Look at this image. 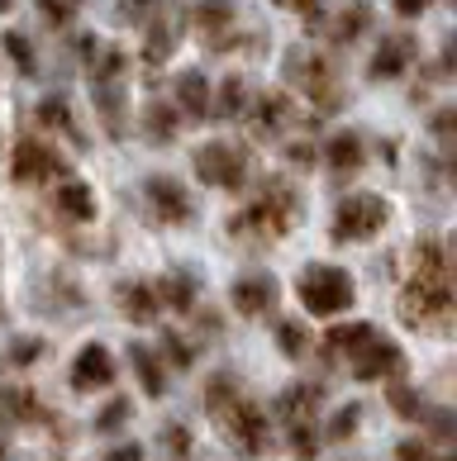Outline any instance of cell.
Listing matches in <instances>:
<instances>
[{
	"mask_svg": "<svg viewBox=\"0 0 457 461\" xmlns=\"http://www.w3.org/2000/svg\"><path fill=\"white\" fill-rule=\"evenodd\" d=\"M296 295H300V304L310 314H319V319H329V314H343L348 304H352V276L343 267H305L300 271V281H296Z\"/></svg>",
	"mask_w": 457,
	"mask_h": 461,
	"instance_id": "1",
	"label": "cell"
},
{
	"mask_svg": "<svg viewBox=\"0 0 457 461\" xmlns=\"http://www.w3.org/2000/svg\"><path fill=\"white\" fill-rule=\"evenodd\" d=\"M296 219V191L286 181H267V191L258 204H248V210L233 219V233H258V238H281L286 229H291Z\"/></svg>",
	"mask_w": 457,
	"mask_h": 461,
	"instance_id": "2",
	"label": "cell"
},
{
	"mask_svg": "<svg viewBox=\"0 0 457 461\" xmlns=\"http://www.w3.org/2000/svg\"><path fill=\"white\" fill-rule=\"evenodd\" d=\"M386 224V200L381 195H348L334 210V238L338 243H362V238L381 233Z\"/></svg>",
	"mask_w": 457,
	"mask_h": 461,
	"instance_id": "3",
	"label": "cell"
},
{
	"mask_svg": "<svg viewBox=\"0 0 457 461\" xmlns=\"http://www.w3.org/2000/svg\"><path fill=\"white\" fill-rule=\"evenodd\" d=\"M452 310V290H448V276H419L415 271V285L400 295V314L405 323H434V319H448Z\"/></svg>",
	"mask_w": 457,
	"mask_h": 461,
	"instance_id": "4",
	"label": "cell"
},
{
	"mask_svg": "<svg viewBox=\"0 0 457 461\" xmlns=\"http://www.w3.org/2000/svg\"><path fill=\"white\" fill-rule=\"evenodd\" d=\"M196 172H200V181L219 185V191H239L248 181V158L233 143H206L196 152Z\"/></svg>",
	"mask_w": 457,
	"mask_h": 461,
	"instance_id": "5",
	"label": "cell"
},
{
	"mask_svg": "<svg viewBox=\"0 0 457 461\" xmlns=\"http://www.w3.org/2000/svg\"><path fill=\"white\" fill-rule=\"evenodd\" d=\"M286 72H291V81H300V91L310 95L319 110H334V105H338V81H334V67H329L324 58H315V53H291Z\"/></svg>",
	"mask_w": 457,
	"mask_h": 461,
	"instance_id": "6",
	"label": "cell"
},
{
	"mask_svg": "<svg viewBox=\"0 0 457 461\" xmlns=\"http://www.w3.org/2000/svg\"><path fill=\"white\" fill-rule=\"evenodd\" d=\"M348 366H352V375H358V381H381V375H396V371H400V348L386 343L381 333H367L362 348L348 357Z\"/></svg>",
	"mask_w": 457,
	"mask_h": 461,
	"instance_id": "7",
	"label": "cell"
},
{
	"mask_svg": "<svg viewBox=\"0 0 457 461\" xmlns=\"http://www.w3.org/2000/svg\"><path fill=\"white\" fill-rule=\"evenodd\" d=\"M224 423H229V438H233V447H239V452H248V456L267 452V414H262L258 404L239 400L224 414Z\"/></svg>",
	"mask_w": 457,
	"mask_h": 461,
	"instance_id": "8",
	"label": "cell"
},
{
	"mask_svg": "<svg viewBox=\"0 0 457 461\" xmlns=\"http://www.w3.org/2000/svg\"><path fill=\"white\" fill-rule=\"evenodd\" d=\"M143 195H148V210L158 214L162 224H186V219H191V195H186V185L172 181V176H148Z\"/></svg>",
	"mask_w": 457,
	"mask_h": 461,
	"instance_id": "9",
	"label": "cell"
},
{
	"mask_svg": "<svg viewBox=\"0 0 457 461\" xmlns=\"http://www.w3.org/2000/svg\"><path fill=\"white\" fill-rule=\"evenodd\" d=\"M62 172V158L48 143L39 139H20V148H14V181H24V185H39L48 176H58Z\"/></svg>",
	"mask_w": 457,
	"mask_h": 461,
	"instance_id": "10",
	"label": "cell"
},
{
	"mask_svg": "<svg viewBox=\"0 0 457 461\" xmlns=\"http://www.w3.org/2000/svg\"><path fill=\"white\" fill-rule=\"evenodd\" d=\"M296 124V100L286 91H267L258 105H252V133L258 139H277V133H286Z\"/></svg>",
	"mask_w": 457,
	"mask_h": 461,
	"instance_id": "11",
	"label": "cell"
},
{
	"mask_svg": "<svg viewBox=\"0 0 457 461\" xmlns=\"http://www.w3.org/2000/svg\"><path fill=\"white\" fill-rule=\"evenodd\" d=\"M110 381H114V357L100 348V343L81 348L77 362H72V385L77 390H105Z\"/></svg>",
	"mask_w": 457,
	"mask_h": 461,
	"instance_id": "12",
	"label": "cell"
},
{
	"mask_svg": "<svg viewBox=\"0 0 457 461\" xmlns=\"http://www.w3.org/2000/svg\"><path fill=\"white\" fill-rule=\"evenodd\" d=\"M229 300H233L239 314H267L277 304V281L272 276H243L239 285L229 290Z\"/></svg>",
	"mask_w": 457,
	"mask_h": 461,
	"instance_id": "13",
	"label": "cell"
},
{
	"mask_svg": "<svg viewBox=\"0 0 457 461\" xmlns=\"http://www.w3.org/2000/svg\"><path fill=\"white\" fill-rule=\"evenodd\" d=\"M410 58H415V43L405 39V33H396V39H381L377 58H371V77H377V81H391V77H400L405 67H410Z\"/></svg>",
	"mask_w": 457,
	"mask_h": 461,
	"instance_id": "14",
	"label": "cell"
},
{
	"mask_svg": "<svg viewBox=\"0 0 457 461\" xmlns=\"http://www.w3.org/2000/svg\"><path fill=\"white\" fill-rule=\"evenodd\" d=\"M177 110L191 114V119L210 114V86H206V77H200V72H181L177 77Z\"/></svg>",
	"mask_w": 457,
	"mask_h": 461,
	"instance_id": "15",
	"label": "cell"
},
{
	"mask_svg": "<svg viewBox=\"0 0 457 461\" xmlns=\"http://www.w3.org/2000/svg\"><path fill=\"white\" fill-rule=\"evenodd\" d=\"M58 214L77 219V224L96 219V195H91V185H81V181H62V185H58Z\"/></svg>",
	"mask_w": 457,
	"mask_h": 461,
	"instance_id": "16",
	"label": "cell"
},
{
	"mask_svg": "<svg viewBox=\"0 0 457 461\" xmlns=\"http://www.w3.org/2000/svg\"><path fill=\"white\" fill-rule=\"evenodd\" d=\"M120 300H124V314H129L133 323H152V319H158V290H152V285L129 281Z\"/></svg>",
	"mask_w": 457,
	"mask_h": 461,
	"instance_id": "17",
	"label": "cell"
},
{
	"mask_svg": "<svg viewBox=\"0 0 457 461\" xmlns=\"http://www.w3.org/2000/svg\"><path fill=\"white\" fill-rule=\"evenodd\" d=\"M329 167L334 172H358L362 167V139L358 133H334L329 139Z\"/></svg>",
	"mask_w": 457,
	"mask_h": 461,
	"instance_id": "18",
	"label": "cell"
},
{
	"mask_svg": "<svg viewBox=\"0 0 457 461\" xmlns=\"http://www.w3.org/2000/svg\"><path fill=\"white\" fill-rule=\"evenodd\" d=\"M191 20L200 33H219L233 24V0H200V5L191 10Z\"/></svg>",
	"mask_w": 457,
	"mask_h": 461,
	"instance_id": "19",
	"label": "cell"
},
{
	"mask_svg": "<svg viewBox=\"0 0 457 461\" xmlns=\"http://www.w3.org/2000/svg\"><path fill=\"white\" fill-rule=\"evenodd\" d=\"M315 409H319V390L315 385H291L281 395V414L291 419V423H310Z\"/></svg>",
	"mask_w": 457,
	"mask_h": 461,
	"instance_id": "20",
	"label": "cell"
},
{
	"mask_svg": "<svg viewBox=\"0 0 457 461\" xmlns=\"http://www.w3.org/2000/svg\"><path fill=\"white\" fill-rule=\"evenodd\" d=\"M367 24H371V10H367V5H348V10L334 20V43L362 39V29H367Z\"/></svg>",
	"mask_w": 457,
	"mask_h": 461,
	"instance_id": "21",
	"label": "cell"
},
{
	"mask_svg": "<svg viewBox=\"0 0 457 461\" xmlns=\"http://www.w3.org/2000/svg\"><path fill=\"white\" fill-rule=\"evenodd\" d=\"M129 357H133V371H139V381H143L148 395H162V366H158V357H152L148 348H133Z\"/></svg>",
	"mask_w": 457,
	"mask_h": 461,
	"instance_id": "22",
	"label": "cell"
},
{
	"mask_svg": "<svg viewBox=\"0 0 457 461\" xmlns=\"http://www.w3.org/2000/svg\"><path fill=\"white\" fill-rule=\"evenodd\" d=\"M367 333H371L367 323H343V329H334V333H329V352H334V357H352V352L362 348V338H367Z\"/></svg>",
	"mask_w": 457,
	"mask_h": 461,
	"instance_id": "23",
	"label": "cell"
},
{
	"mask_svg": "<svg viewBox=\"0 0 457 461\" xmlns=\"http://www.w3.org/2000/svg\"><path fill=\"white\" fill-rule=\"evenodd\" d=\"M206 404H210V414H215V419H224L229 409L239 404V385H233L229 375H215V381H210V400H206Z\"/></svg>",
	"mask_w": 457,
	"mask_h": 461,
	"instance_id": "24",
	"label": "cell"
},
{
	"mask_svg": "<svg viewBox=\"0 0 457 461\" xmlns=\"http://www.w3.org/2000/svg\"><path fill=\"white\" fill-rule=\"evenodd\" d=\"M243 77H224V86H219V95H215V114L219 119H229V114H239L243 110Z\"/></svg>",
	"mask_w": 457,
	"mask_h": 461,
	"instance_id": "25",
	"label": "cell"
},
{
	"mask_svg": "<svg viewBox=\"0 0 457 461\" xmlns=\"http://www.w3.org/2000/svg\"><path fill=\"white\" fill-rule=\"evenodd\" d=\"M158 295L167 304H177V310H191V300H196V285L186 281V276H162L158 281Z\"/></svg>",
	"mask_w": 457,
	"mask_h": 461,
	"instance_id": "26",
	"label": "cell"
},
{
	"mask_svg": "<svg viewBox=\"0 0 457 461\" xmlns=\"http://www.w3.org/2000/svg\"><path fill=\"white\" fill-rule=\"evenodd\" d=\"M143 124H148V139H158V143H172V133H177V110H167V105H152Z\"/></svg>",
	"mask_w": 457,
	"mask_h": 461,
	"instance_id": "27",
	"label": "cell"
},
{
	"mask_svg": "<svg viewBox=\"0 0 457 461\" xmlns=\"http://www.w3.org/2000/svg\"><path fill=\"white\" fill-rule=\"evenodd\" d=\"M91 72H96V81L120 77V72H124V53H120V48H100V53L91 58Z\"/></svg>",
	"mask_w": 457,
	"mask_h": 461,
	"instance_id": "28",
	"label": "cell"
},
{
	"mask_svg": "<svg viewBox=\"0 0 457 461\" xmlns=\"http://www.w3.org/2000/svg\"><path fill=\"white\" fill-rule=\"evenodd\" d=\"M277 338H281V348L291 352V357H305V348H310V333H305V329H300L296 319L277 323Z\"/></svg>",
	"mask_w": 457,
	"mask_h": 461,
	"instance_id": "29",
	"label": "cell"
},
{
	"mask_svg": "<svg viewBox=\"0 0 457 461\" xmlns=\"http://www.w3.org/2000/svg\"><path fill=\"white\" fill-rule=\"evenodd\" d=\"M39 124H58L62 133H72V139H77V124H72V114H67L62 100H43V105H39Z\"/></svg>",
	"mask_w": 457,
	"mask_h": 461,
	"instance_id": "30",
	"label": "cell"
},
{
	"mask_svg": "<svg viewBox=\"0 0 457 461\" xmlns=\"http://www.w3.org/2000/svg\"><path fill=\"white\" fill-rule=\"evenodd\" d=\"M96 100H100V114H105L110 133H120V124H124V100H120V91H114V100H110V91L100 86V91H96Z\"/></svg>",
	"mask_w": 457,
	"mask_h": 461,
	"instance_id": "31",
	"label": "cell"
},
{
	"mask_svg": "<svg viewBox=\"0 0 457 461\" xmlns=\"http://www.w3.org/2000/svg\"><path fill=\"white\" fill-rule=\"evenodd\" d=\"M77 5H81V0H39V10L48 14V24H67V20H77Z\"/></svg>",
	"mask_w": 457,
	"mask_h": 461,
	"instance_id": "32",
	"label": "cell"
},
{
	"mask_svg": "<svg viewBox=\"0 0 457 461\" xmlns=\"http://www.w3.org/2000/svg\"><path fill=\"white\" fill-rule=\"evenodd\" d=\"M167 53H172V29L152 24V33H148V62H162Z\"/></svg>",
	"mask_w": 457,
	"mask_h": 461,
	"instance_id": "33",
	"label": "cell"
},
{
	"mask_svg": "<svg viewBox=\"0 0 457 461\" xmlns=\"http://www.w3.org/2000/svg\"><path fill=\"white\" fill-rule=\"evenodd\" d=\"M5 48H10V58H14V67H20L24 77H33V53H29L24 33H5Z\"/></svg>",
	"mask_w": 457,
	"mask_h": 461,
	"instance_id": "34",
	"label": "cell"
},
{
	"mask_svg": "<svg viewBox=\"0 0 457 461\" xmlns=\"http://www.w3.org/2000/svg\"><path fill=\"white\" fill-rule=\"evenodd\" d=\"M291 447H296V456H315V429L310 423H291Z\"/></svg>",
	"mask_w": 457,
	"mask_h": 461,
	"instance_id": "35",
	"label": "cell"
},
{
	"mask_svg": "<svg viewBox=\"0 0 457 461\" xmlns=\"http://www.w3.org/2000/svg\"><path fill=\"white\" fill-rule=\"evenodd\" d=\"M120 14L124 20H152V14H158V0H120Z\"/></svg>",
	"mask_w": 457,
	"mask_h": 461,
	"instance_id": "36",
	"label": "cell"
},
{
	"mask_svg": "<svg viewBox=\"0 0 457 461\" xmlns=\"http://www.w3.org/2000/svg\"><path fill=\"white\" fill-rule=\"evenodd\" d=\"M352 429H358V409H343V414H334L329 438H352Z\"/></svg>",
	"mask_w": 457,
	"mask_h": 461,
	"instance_id": "37",
	"label": "cell"
},
{
	"mask_svg": "<svg viewBox=\"0 0 457 461\" xmlns=\"http://www.w3.org/2000/svg\"><path fill=\"white\" fill-rule=\"evenodd\" d=\"M39 357H43V343H39V338H24V343H14V362H20V366L39 362Z\"/></svg>",
	"mask_w": 457,
	"mask_h": 461,
	"instance_id": "38",
	"label": "cell"
},
{
	"mask_svg": "<svg viewBox=\"0 0 457 461\" xmlns=\"http://www.w3.org/2000/svg\"><path fill=\"white\" fill-rule=\"evenodd\" d=\"M129 419V400H114L105 404V414H100V429H114V423H124Z\"/></svg>",
	"mask_w": 457,
	"mask_h": 461,
	"instance_id": "39",
	"label": "cell"
},
{
	"mask_svg": "<svg viewBox=\"0 0 457 461\" xmlns=\"http://www.w3.org/2000/svg\"><path fill=\"white\" fill-rule=\"evenodd\" d=\"M425 10H429V0H396V14H405V20H415Z\"/></svg>",
	"mask_w": 457,
	"mask_h": 461,
	"instance_id": "40",
	"label": "cell"
},
{
	"mask_svg": "<svg viewBox=\"0 0 457 461\" xmlns=\"http://www.w3.org/2000/svg\"><path fill=\"white\" fill-rule=\"evenodd\" d=\"M167 352H172V362H177V366H191V352L181 348V338H172V333H167Z\"/></svg>",
	"mask_w": 457,
	"mask_h": 461,
	"instance_id": "41",
	"label": "cell"
},
{
	"mask_svg": "<svg viewBox=\"0 0 457 461\" xmlns=\"http://www.w3.org/2000/svg\"><path fill=\"white\" fill-rule=\"evenodd\" d=\"M400 461H429V452L419 447V442H405V447H400Z\"/></svg>",
	"mask_w": 457,
	"mask_h": 461,
	"instance_id": "42",
	"label": "cell"
},
{
	"mask_svg": "<svg viewBox=\"0 0 457 461\" xmlns=\"http://www.w3.org/2000/svg\"><path fill=\"white\" fill-rule=\"evenodd\" d=\"M105 461H143V452H139V447H133V442H129V447H120V452H110Z\"/></svg>",
	"mask_w": 457,
	"mask_h": 461,
	"instance_id": "43",
	"label": "cell"
},
{
	"mask_svg": "<svg viewBox=\"0 0 457 461\" xmlns=\"http://www.w3.org/2000/svg\"><path fill=\"white\" fill-rule=\"evenodd\" d=\"M286 10H300V14H315V0H277Z\"/></svg>",
	"mask_w": 457,
	"mask_h": 461,
	"instance_id": "44",
	"label": "cell"
},
{
	"mask_svg": "<svg viewBox=\"0 0 457 461\" xmlns=\"http://www.w3.org/2000/svg\"><path fill=\"white\" fill-rule=\"evenodd\" d=\"M310 158H315V152H310V148H300V143L291 148V162H305V167H310Z\"/></svg>",
	"mask_w": 457,
	"mask_h": 461,
	"instance_id": "45",
	"label": "cell"
},
{
	"mask_svg": "<svg viewBox=\"0 0 457 461\" xmlns=\"http://www.w3.org/2000/svg\"><path fill=\"white\" fill-rule=\"evenodd\" d=\"M10 5H14V0H0V10H10Z\"/></svg>",
	"mask_w": 457,
	"mask_h": 461,
	"instance_id": "46",
	"label": "cell"
}]
</instances>
